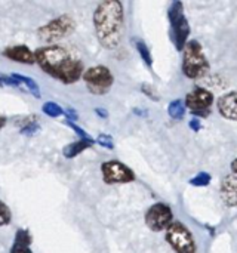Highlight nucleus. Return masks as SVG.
Returning <instances> with one entry per match:
<instances>
[{
	"label": "nucleus",
	"mask_w": 237,
	"mask_h": 253,
	"mask_svg": "<svg viewBox=\"0 0 237 253\" xmlns=\"http://www.w3.org/2000/svg\"><path fill=\"white\" fill-rule=\"evenodd\" d=\"M3 56H6L10 61L19 62V64H34L36 62V55L34 52L24 46V44H18V46H9L3 50Z\"/></svg>",
	"instance_id": "9b49d317"
},
{
	"label": "nucleus",
	"mask_w": 237,
	"mask_h": 253,
	"mask_svg": "<svg viewBox=\"0 0 237 253\" xmlns=\"http://www.w3.org/2000/svg\"><path fill=\"white\" fill-rule=\"evenodd\" d=\"M10 253H33V252H31L30 246L13 243V245H12V249H10Z\"/></svg>",
	"instance_id": "b1692460"
},
{
	"label": "nucleus",
	"mask_w": 237,
	"mask_h": 253,
	"mask_svg": "<svg viewBox=\"0 0 237 253\" xmlns=\"http://www.w3.org/2000/svg\"><path fill=\"white\" fill-rule=\"evenodd\" d=\"M96 142H98L99 145L105 147V148H113V139H111V136H107V135H99Z\"/></svg>",
	"instance_id": "5701e85b"
},
{
	"label": "nucleus",
	"mask_w": 237,
	"mask_h": 253,
	"mask_svg": "<svg viewBox=\"0 0 237 253\" xmlns=\"http://www.w3.org/2000/svg\"><path fill=\"white\" fill-rule=\"evenodd\" d=\"M168 111H169V116H171L172 119H175V120H181V119L184 117L186 107H184V104H183V101H181V99H175V101H172V102L169 104Z\"/></svg>",
	"instance_id": "dca6fc26"
},
{
	"label": "nucleus",
	"mask_w": 237,
	"mask_h": 253,
	"mask_svg": "<svg viewBox=\"0 0 237 253\" xmlns=\"http://www.w3.org/2000/svg\"><path fill=\"white\" fill-rule=\"evenodd\" d=\"M42 111H43L46 116H49V117H59V116L64 114V110H62L56 102H52V101L45 102L43 107H42Z\"/></svg>",
	"instance_id": "f3484780"
},
{
	"label": "nucleus",
	"mask_w": 237,
	"mask_h": 253,
	"mask_svg": "<svg viewBox=\"0 0 237 253\" xmlns=\"http://www.w3.org/2000/svg\"><path fill=\"white\" fill-rule=\"evenodd\" d=\"M183 70H184V74L190 79H200L209 71V62L199 42L196 40L187 42L184 47Z\"/></svg>",
	"instance_id": "7ed1b4c3"
},
{
	"label": "nucleus",
	"mask_w": 237,
	"mask_h": 253,
	"mask_svg": "<svg viewBox=\"0 0 237 253\" xmlns=\"http://www.w3.org/2000/svg\"><path fill=\"white\" fill-rule=\"evenodd\" d=\"M209 182H211V175L206 173V172L197 173V175L190 181V184H193V185H196V187H206Z\"/></svg>",
	"instance_id": "6ab92c4d"
},
{
	"label": "nucleus",
	"mask_w": 237,
	"mask_h": 253,
	"mask_svg": "<svg viewBox=\"0 0 237 253\" xmlns=\"http://www.w3.org/2000/svg\"><path fill=\"white\" fill-rule=\"evenodd\" d=\"M214 102V96L209 90L203 87H196L194 90L189 92L186 98L187 108L194 114H205L209 111V107Z\"/></svg>",
	"instance_id": "9d476101"
},
{
	"label": "nucleus",
	"mask_w": 237,
	"mask_h": 253,
	"mask_svg": "<svg viewBox=\"0 0 237 253\" xmlns=\"http://www.w3.org/2000/svg\"><path fill=\"white\" fill-rule=\"evenodd\" d=\"M10 209L0 200V227H4L10 222Z\"/></svg>",
	"instance_id": "412c9836"
},
{
	"label": "nucleus",
	"mask_w": 237,
	"mask_h": 253,
	"mask_svg": "<svg viewBox=\"0 0 237 253\" xmlns=\"http://www.w3.org/2000/svg\"><path fill=\"white\" fill-rule=\"evenodd\" d=\"M102 178L107 184H126L135 179V173L117 160L105 162L101 166Z\"/></svg>",
	"instance_id": "6e6552de"
},
{
	"label": "nucleus",
	"mask_w": 237,
	"mask_h": 253,
	"mask_svg": "<svg viewBox=\"0 0 237 253\" xmlns=\"http://www.w3.org/2000/svg\"><path fill=\"white\" fill-rule=\"evenodd\" d=\"M95 33L99 43L107 49H114L123 34V6L117 0H107L98 4L94 13Z\"/></svg>",
	"instance_id": "f03ea898"
},
{
	"label": "nucleus",
	"mask_w": 237,
	"mask_h": 253,
	"mask_svg": "<svg viewBox=\"0 0 237 253\" xmlns=\"http://www.w3.org/2000/svg\"><path fill=\"white\" fill-rule=\"evenodd\" d=\"M92 145H94V141H92L91 138L79 139V141H76V142H71V144L65 145L64 150H62V154H64L65 159H73V157L79 156L82 151H85L86 148H89V147H92Z\"/></svg>",
	"instance_id": "4468645a"
},
{
	"label": "nucleus",
	"mask_w": 237,
	"mask_h": 253,
	"mask_svg": "<svg viewBox=\"0 0 237 253\" xmlns=\"http://www.w3.org/2000/svg\"><path fill=\"white\" fill-rule=\"evenodd\" d=\"M10 86V87H19L21 86V83L16 80V79H13L12 76L10 77H0V86Z\"/></svg>",
	"instance_id": "4be33fe9"
},
{
	"label": "nucleus",
	"mask_w": 237,
	"mask_h": 253,
	"mask_svg": "<svg viewBox=\"0 0 237 253\" xmlns=\"http://www.w3.org/2000/svg\"><path fill=\"white\" fill-rule=\"evenodd\" d=\"M13 79H16L19 83H24L27 87H28V90L33 93V96H36V98H40V89H39V86H37V83L31 79V77H27V76H19V74H13L12 76Z\"/></svg>",
	"instance_id": "2eb2a0df"
},
{
	"label": "nucleus",
	"mask_w": 237,
	"mask_h": 253,
	"mask_svg": "<svg viewBox=\"0 0 237 253\" xmlns=\"http://www.w3.org/2000/svg\"><path fill=\"white\" fill-rule=\"evenodd\" d=\"M67 123H68V126H71V127H73V129L76 130V133H77V135H80V136H82V139L88 138L86 132H83V130H82V129H80L79 126H76V125H74V123H71V122H67Z\"/></svg>",
	"instance_id": "393cba45"
},
{
	"label": "nucleus",
	"mask_w": 237,
	"mask_h": 253,
	"mask_svg": "<svg viewBox=\"0 0 237 253\" xmlns=\"http://www.w3.org/2000/svg\"><path fill=\"white\" fill-rule=\"evenodd\" d=\"M232 169H233V172H235V175H237V159L232 163Z\"/></svg>",
	"instance_id": "bb28decb"
},
{
	"label": "nucleus",
	"mask_w": 237,
	"mask_h": 253,
	"mask_svg": "<svg viewBox=\"0 0 237 253\" xmlns=\"http://www.w3.org/2000/svg\"><path fill=\"white\" fill-rule=\"evenodd\" d=\"M166 242L177 253H194V240L187 227L181 222H174L166 230Z\"/></svg>",
	"instance_id": "0eeeda50"
},
{
	"label": "nucleus",
	"mask_w": 237,
	"mask_h": 253,
	"mask_svg": "<svg viewBox=\"0 0 237 253\" xmlns=\"http://www.w3.org/2000/svg\"><path fill=\"white\" fill-rule=\"evenodd\" d=\"M74 30V19L70 15H61L37 30L40 40L46 43H55L62 37H67Z\"/></svg>",
	"instance_id": "39448f33"
},
{
	"label": "nucleus",
	"mask_w": 237,
	"mask_h": 253,
	"mask_svg": "<svg viewBox=\"0 0 237 253\" xmlns=\"http://www.w3.org/2000/svg\"><path fill=\"white\" fill-rule=\"evenodd\" d=\"M190 126L194 129V130H199L200 129V123H199V119H193L191 122H190Z\"/></svg>",
	"instance_id": "a878e982"
},
{
	"label": "nucleus",
	"mask_w": 237,
	"mask_h": 253,
	"mask_svg": "<svg viewBox=\"0 0 237 253\" xmlns=\"http://www.w3.org/2000/svg\"><path fill=\"white\" fill-rule=\"evenodd\" d=\"M218 111L223 117L237 122V90L226 93L218 99Z\"/></svg>",
	"instance_id": "f8f14e48"
},
{
	"label": "nucleus",
	"mask_w": 237,
	"mask_h": 253,
	"mask_svg": "<svg viewBox=\"0 0 237 253\" xmlns=\"http://www.w3.org/2000/svg\"><path fill=\"white\" fill-rule=\"evenodd\" d=\"M83 80L86 83L88 90L98 96L105 95L111 89L113 82H114L111 71L104 65H95V67L88 68L83 73Z\"/></svg>",
	"instance_id": "20e7f679"
},
{
	"label": "nucleus",
	"mask_w": 237,
	"mask_h": 253,
	"mask_svg": "<svg viewBox=\"0 0 237 253\" xmlns=\"http://www.w3.org/2000/svg\"><path fill=\"white\" fill-rule=\"evenodd\" d=\"M135 46H137V50L140 52V55H141V58L151 67V64H153V61H151V55H150V50H148V47H147V44L142 42V40H140V39H135Z\"/></svg>",
	"instance_id": "a211bd4d"
},
{
	"label": "nucleus",
	"mask_w": 237,
	"mask_h": 253,
	"mask_svg": "<svg viewBox=\"0 0 237 253\" xmlns=\"http://www.w3.org/2000/svg\"><path fill=\"white\" fill-rule=\"evenodd\" d=\"M145 224L153 231L168 230L172 224V211L169 206L163 203H157L151 206L145 215Z\"/></svg>",
	"instance_id": "1a4fd4ad"
},
{
	"label": "nucleus",
	"mask_w": 237,
	"mask_h": 253,
	"mask_svg": "<svg viewBox=\"0 0 237 253\" xmlns=\"http://www.w3.org/2000/svg\"><path fill=\"white\" fill-rule=\"evenodd\" d=\"M96 113H98L99 116H102V117H105V116H107V113H105L104 110H96Z\"/></svg>",
	"instance_id": "cd10ccee"
},
{
	"label": "nucleus",
	"mask_w": 237,
	"mask_h": 253,
	"mask_svg": "<svg viewBox=\"0 0 237 253\" xmlns=\"http://www.w3.org/2000/svg\"><path fill=\"white\" fill-rule=\"evenodd\" d=\"M4 123H6V120H4V117H1V116H0V129H1L3 126H4Z\"/></svg>",
	"instance_id": "c85d7f7f"
},
{
	"label": "nucleus",
	"mask_w": 237,
	"mask_h": 253,
	"mask_svg": "<svg viewBox=\"0 0 237 253\" xmlns=\"http://www.w3.org/2000/svg\"><path fill=\"white\" fill-rule=\"evenodd\" d=\"M13 243L30 246L31 245V236H30V233L27 230H18L16 234H15V242Z\"/></svg>",
	"instance_id": "aec40b11"
},
{
	"label": "nucleus",
	"mask_w": 237,
	"mask_h": 253,
	"mask_svg": "<svg viewBox=\"0 0 237 253\" xmlns=\"http://www.w3.org/2000/svg\"><path fill=\"white\" fill-rule=\"evenodd\" d=\"M168 15H169V21H171V39L175 43L178 50L184 49L187 44L189 34H190V27L184 16L183 4L180 1L172 3Z\"/></svg>",
	"instance_id": "423d86ee"
},
{
	"label": "nucleus",
	"mask_w": 237,
	"mask_h": 253,
	"mask_svg": "<svg viewBox=\"0 0 237 253\" xmlns=\"http://www.w3.org/2000/svg\"><path fill=\"white\" fill-rule=\"evenodd\" d=\"M34 55L39 67L46 74L64 84H73L80 77H83L85 70L82 61L62 46L49 44L45 47H39Z\"/></svg>",
	"instance_id": "f257e3e1"
},
{
	"label": "nucleus",
	"mask_w": 237,
	"mask_h": 253,
	"mask_svg": "<svg viewBox=\"0 0 237 253\" xmlns=\"http://www.w3.org/2000/svg\"><path fill=\"white\" fill-rule=\"evenodd\" d=\"M221 199L227 206H237V175H229L223 179Z\"/></svg>",
	"instance_id": "ddd939ff"
}]
</instances>
